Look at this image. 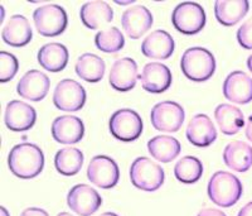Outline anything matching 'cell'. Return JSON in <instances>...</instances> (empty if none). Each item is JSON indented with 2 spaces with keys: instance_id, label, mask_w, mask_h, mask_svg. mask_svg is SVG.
Instances as JSON below:
<instances>
[{
  "instance_id": "obj_1",
  "label": "cell",
  "mask_w": 252,
  "mask_h": 216,
  "mask_svg": "<svg viewBox=\"0 0 252 216\" xmlns=\"http://www.w3.org/2000/svg\"><path fill=\"white\" fill-rule=\"evenodd\" d=\"M8 166L10 172L19 179H34L43 171V150L33 143L17 144L9 153Z\"/></svg>"
},
{
  "instance_id": "obj_2",
  "label": "cell",
  "mask_w": 252,
  "mask_h": 216,
  "mask_svg": "<svg viewBox=\"0 0 252 216\" xmlns=\"http://www.w3.org/2000/svg\"><path fill=\"white\" fill-rule=\"evenodd\" d=\"M207 192L213 204L220 208H231L241 199L244 187L235 175L226 171H217L209 180Z\"/></svg>"
},
{
  "instance_id": "obj_3",
  "label": "cell",
  "mask_w": 252,
  "mask_h": 216,
  "mask_svg": "<svg viewBox=\"0 0 252 216\" xmlns=\"http://www.w3.org/2000/svg\"><path fill=\"white\" fill-rule=\"evenodd\" d=\"M181 67L187 78L194 82H204L215 73L216 58L207 48L190 47L182 55Z\"/></svg>"
},
{
  "instance_id": "obj_4",
  "label": "cell",
  "mask_w": 252,
  "mask_h": 216,
  "mask_svg": "<svg viewBox=\"0 0 252 216\" xmlns=\"http://www.w3.org/2000/svg\"><path fill=\"white\" fill-rule=\"evenodd\" d=\"M130 180L139 190L154 192L163 186L165 172L160 164L148 157H138L130 167Z\"/></svg>"
},
{
  "instance_id": "obj_5",
  "label": "cell",
  "mask_w": 252,
  "mask_h": 216,
  "mask_svg": "<svg viewBox=\"0 0 252 216\" xmlns=\"http://www.w3.org/2000/svg\"><path fill=\"white\" fill-rule=\"evenodd\" d=\"M172 23L178 32L183 35H197L206 26V12L201 4L184 1L173 10Z\"/></svg>"
},
{
  "instance_id": "obj_6",
  "label": "cell",
  "mask_w": 252,
  "mask_h": 216,
  "mask_svg": "<svg viewBox=\"0 0 252 216\" xmlns=\"http://www.w3.org/2000/svg\"><path fill=\"white\" fill-rule=\"evenodd\" d=\"M33 20L38 33L44 37H56L62 35L68 23L66 10L57 4H47L35 9L33 13Z\"/></svg>"
},
{
  "instance_id": "obj_7",
  "label": "cell",
  "mask_w": 252,
  "mask_h": 216,
  "mask_svg": "<svg viewBox=\"0 0 252 216\" xmlns=\"http://www.w3.org/2000/svg\"><path fill=\"white\" fill-rule=\"evenodd\" d=\"M112 136L121 142H134L143 133V119L132 109H119L110 118Z\"/></svg>"
},
{
  "instance_id": "obj_8",
  "label": "cell",
  "mask_w": 252,
  "mask_h": 216,
  "mask_svg": "<svg viewBox=\"0 0 252 216\" xmlns=\"http://www.w3.org/2000/svg\"><path fill=\"white\" fill-rule=\"evenodd\" d=\"M186 118L183 107L175 101H161L154 105L150 112L153 127L159 132L175 133L181 129Z\"/></svg>"
},
{
  "instance_id": "obj_9",
  "label": "cell",
  "mask_w": 252,
  "mask_h": 216,
  "mask_svg": "<svg viewBox=\"0 0 252 216\" xmlns=\"http://www.w3.org/2000/svg\"><path fill=\"white\" fill-rule=\"evenodd\" d=\"M86 103V91L72 78L60 81L53 92V104L62 111H78Z\"/></svg>"
},
{
  "instance_id": "obj_10",
  "label": "cell",
  "mask_w": 252,
  "mask_h": 216,
  "mask_svg": "<svg viewBox=\"0 0 252 216\" xmlns=\"http://www.w3.org/2000/svg\"><path fill=\"white\" fill-rule=\"evenodd\" d=\"M90 182L97 187L109 190L118 184L120 170L118 163L109 156H96L91 159L87 167Z\"/></svg>"
},
{
  "instance_id": "obj_11",
  "label": "cell",
  "mask_w": 252,
  "mask_h": 216,
  "mask_svg": "<svg viewBox=\"0 0 252 216\" xmlns=\"http://www.w3.org/2000/svg\"><path fill=\"white\" fill-rule=\"evenodd\" d=\"M67 205L77 215L91 216L102 205V197L89 184H76L67 195Z\"/></svg>"
},
{
  "instance_id": "obj_12",
  "label": "cell",
  "mask_w": 252,
  "mask_h": 216,
  "mask_svg": "<svg viewBox=\"0 0 252 216\" xmlns=\"http://www.w3.org/2000/svg\"><path fill=\"white\" fill-rule=\"evenodd\" d=\"M139 77L136 62L130 57H123L112 64L109 82L116 91L126 92L134 89Z\"/></svg>"
},
{
  "instance_id": "obj_13",
  "label": "cell",
  "mask_w": 252,
  "mask_h": 216,
  "mask_svg": "<svg viewBox=\"0 0 252 216\" xmlns=\"http://www.w3.org/2000/svg\"><path fill=\"white\" fill-rule=\"evenodd\" d=\"M51 81L44 72L39 70H29L20 78L17 85L18 95L29 101H40L47 96Z\"/></svg>"
},
{
  "instance_id": "obj_14",
  "label": "cell",
  "mask_w": 252,
  "mask_h": 216,
  "mask_svg": "<svg viewBox=\"0 0 252 216\" xmlns=\"http://www.w3.org/2000/svg\"><path fill=\"white\" fill-rule=\"evenodd\" d=\"M37 112L33 107L20 100H12L4 112L5 125L12 132H26L35 123Z\"/></svg>"
},
{
  "instance_id": "obj_15",
  "label": "cell",
  "mask_w": 252,
  "mask_h": 216,
  "mask_svg": "<svg viewBox=\"0 0 252 216\" xmlns=\"http://www.w3.org/2000/svg\"><path fill=\"white\" fill-rule=\"evenodd\" d=\"M141 86L152 94H161L172 85L173 76L169 67L160 62H149L144 66L140 75Z\"/></svg>"
},
{
  "instance_id": "obj_16",
  "label": "cell",
  "mask_w": 252,
  "mask_h": 216,
  "mask_svg": "<svg viewBox=\"0 0 252 216\" xmlns=\"http://www.w3.org/2000/svg\"><path fill=\"white\" fill-rule=\"evenodd\" d=\"M153 14L149 9L143 5H135L126 9L121 17L124 31L131 39H138L145 35L153 26Z\"/></svg>"
},
{
  "instance_id": "obj_17",
  "label": "cell",
  "mask_w": 252,
  "mask_h": 216,
  "mask_svg": "<svg viewBox=\"0 0 252 216\" xmlns=\"http://www.w3.org/2000/svg\"><path fill=\"white\" fill-rule=\"evenodd\" d=\"M223 95L235 104H249L252 101V78L244 71H233L223 82Z\"/></svg>"
},
{
  "instance_id": "obj_18",
  "label": "cell",
  "mask_w": 252,
  "mask_h": 216,
  "mask_svg": "<svg viewBox=\"0 0 252 216\" xmlns=\"http://www.w3.org/2000/svg\"><path fill=\"white\" fill-rule=\"evenodd\" d=\"M85 136V125L78 116L61 115L52 123V137L62 144H76Z\"/></svg>"
},
{
  "instance_id": "obj_19",
  "label": "cell",
  "mask_w": 252,
  "mask_h": 216,
  "mask_svg": "<svg viewBox=\"0 0 252 216\" xmlns=\"http://www.w3.org/2000/svg\"><path fill=\"white\" fill-rule=\"evenodd\" d=\"M187 138L195 147H208L217 139V129L206 114L193 116L187 127Z\"/></svg>"
},
{
  "instance_id": "obj_20",
  "label": "cell",
  "mask_w": 252,
  "mask_h": 216,
  "mask_svg": "<svg viewBox=\"0 0 252 216\" xmlns=\"http://www.w3.org/2000/svg\"><path fill=\"white\" fill-rule=\"evenodd\" d=\"M174 39L163 29H157L150 33L141 43V52L144 56L154 60H166L174 52Z\"/></svg>"
},
{
  "instance_id": "obj_21",
  "label": "cell",
  "mask_w": 252,
  "mask_h": 216,
  "mask_svg": "<svg viewBox=\"0 0 252 216\" xmlns=\"http://www.w3.org/2000/svg\"><path fill=\"white\" fill-rule=\"evenodd\" d=\"M1 38L6 44L12 47L27 46L33 38V31L29 20L20 14L10 17L8 23L4 26Z\"/></svg>"
},
{
  "instance_id": "obj_22",
  "label": "cell",
  "mask_w": 252,
  "mask_h": 216,
  "mask_svg": "<svg viewBox=\"0 0 252 216\" xmlns=\"http://www.w3.org/2000/svg\"><path fill=\"white\" fill-rule=\"evenodd\" d=\"M80 18L87 28L98 29L111 23V20L114 19V10L106 1L94 0L87 1L81 6Z\"/></svg>"
},
{
  "instance_id": "obj_23",
  "label": "cell",
  "mask_w": 252,
  "mask_h": 216,
  "mask_svg": "<svg viewBox=\"0 0 252 216\" xmlns=\"http://www.w3.org/2000/svg\"><path fill=\"white\" fill-rule=\"evenodd\" d=\"M223 161L232 171L247 172L252 166V147L246 142H231L223 150Z\"/></svg>"
},
{
  "instance_id": "obj_24",
  "label": "cell",
  "mask_w": 252,
  "mask_h": 216,
  "mask_svg": "<svg viewBox=\"0 0 252 216\" xmlns=\"http://www.w3.org/2000/svg\"><path fill=\"white\" fill-rule=\"evenodd\" d=\"M68 49L64 44L52 42L38 51V62L49 72H61L68 64Z\"/></svg>"
},
{
  "instance_id": "obj_25",
  "label": "cell",
  "mask_w": 252,
  "mask_h": 216,
  "mask_svg": "<svg viewBox=\"0 0 252 216\" xmlns=\"http://www.w3.org/2000/svg\"><path fill=\"white\" fill-rule=\"evenodd\" d=\"M249 8L247 0H217L215 3L216 19L222 26L232 27L247 14Z\"/></svg>"
},
{
  "instance_id": "obj_26",
  "label": "cell",
  "mask_w": 252,
  "mask_h": 216,
  "mask_svg": "<svg viewBox=\"0 0 252 216\" xmlns=\"http://www.w3.org/2000/svg\"><path fill=\"white\" fill-rule=\"evenodd\" d=\"M215 119L220 132L226 136L237 134L245 125L244 114L237 107L231 104H220L215 109Z\"/></svg>"
},
{
  "instance_id": "obj_27",
  "label": "cell",
  "mask_w": 252,
  "mask_h": 216,
  "mask_svg": "<svg viewBox=\"0 0 252 216\" xmlns=\"http://www.w3.org/2000/svg\"><path fill=\"white\" fill-rule=\"evenodd\" d=\"M106 65L100 56L94 53H83L76 61L75 71L80 78L87 82L96 84L105 76Z\"/></svg>"
},
{
  "instance_id": "obj_28",
  "label": "cell",
  "mask_w": 252,
  "mask_h": 216,
  "mask_svg": "<svg viewBox=\"0 0 252 216\" xmlns=\"http://www.w3.org/2000/svg\"><path fill=\"white\" fill-rule=\"evenodd\" d=\"M148 150L157 161L169 163L179 156L182 145L178 139L170 136H157L148 142Z\"/></svg>"
},
{
  "instance_id": "obj_29",
  "label": "cell",
  "mask_w": 252,
  "mask_h": 216,
  "mask_svg": "<svg viewBox=\"0 0 252 216\" xmlns=\"http://www.w3.org/2000/svg\"><path fill=\"white\" fill-rule=\"evenodd\" d=\"M83 164V153L78 148L66 147L58 150L55 157L56 170L63 176H75Z\"/></svg>"
},
{
  "instance_id": "obj_30",
  "label": "cell",
  "mask_w": 252,
  "mask_h": 216,
  "mask_svg": "<svg viewBox=\"0 0 252 216\" xmlns=\"http://www.w3.org/2000/svg\"><path fill=\"white\" fill-rule=\"evenodd\" d=\"M203 175V164L197 157L186 156L177 162L174 167V176L182 183H195Z\"/></svg>"
},
{
  "instance_id": "obj_31",
  "label": "cell",
  "mask_w": 252,
  "mask_h": 216,
  "mask_svg": "<svg viewBox=\"0 0 252 216\" xmlns=\"http://www.w3.org/2000/svg\"><path fill=\"white\" fill-rule=\"evenodd\" d=\"M94 44L102 52L116 53L125 46V38L118 27H110L94 36Z\"/></svg>"
},
{
  "instance_id": "obj_32",
  "label": "cell",
  "mask_w": 252,
  "mask_h": 216,
  "mask_svg": "<svg viewBox=\"0 0 252 216\" xmlns=\"http://www.w3.org/2000/svg\"><path fill=\"white\" fill-rule=\"evenodd\" d=\"M19 62L12 53L1 51L0 52V81L8 82L17 75Z\"/></svg>"
},
{
  "instance_id": "obj_33",
  "label": "cell",
  "mask_w": 252,
  "mask_h": 216,
  "mask_svg": "<svg viewBox=\"0 0 252 216\" xmlns=\"http://www.w3.org/2000/svg\"><path fill=\"white\" fill-rule=\"evenodd\" d=\"M237 40L245 49H252V18L246 20L237 31Z\"/></svg>"
},
{
  "instance_id": "obj_34",
  "label": "cell",
  "mask_w": 252,
  "mask_h": 216,
  "mask_svg": "<svg viewBox=\"0 0 252 216\" xmlns=\"http://www.w3.org/2000/svg\"><path fill=\"white\" fill-rule=\"evenodd\" d=\"M20 216H49V214L40 208H28L23 210Z\"/></svg>"
},
{
  "instance_id": "obj_35",
  "label": "cell",
  "mask_w": 252,
  "mask_h": 216,
  "mask_svg": "<svg viewBox=\"0 0 252 216\" xmlns=\"http://www.w3.org/2000/svg\"><path fill=\"white\" fill-rule=\"evenodd\" d=\"M197 216H227L222 210L218 209H203L198 213Z\"/></svg>"
},
{
  "instance_id": "obj_36",
  "label": "cell",
  "mask_w": 252,
  "mask_h": 216,
  "mask_svg": "<svg viewBox=\"0 0 252 216\" xmlns=\"http://www.w3.org/2000/svg\"><path fill=\"white\" fill-rule=\"evenodd\" d=\"M237 216H252V201L246 204L244 208L241 209Z\"/></svg>"
},
{
  "instance_id": "obj_37",
  "label": "cell",
  "mask_w": 252,
  "mask_h": 216,
  "mask_svg": "<svg viewBox=\"0 0 252 216\" xmlns=\"http://www.w3.org/2000/svg\"><path fill=\"white\" fill-rule=\"evenodd\" d=\"M245 133H246L247 139H249L250 142H252V114H251V115H250L249 120H247L246 130H245Z\"/></svg>"
},
{
  "instance_id": "obj_38",
  "label": "cell",
  "mask_w": 252,
  "mask_h": 216,
  "mask_svg": "<svg viewBox=\"0 0 252 216\" xmlns=\"http://www.w3.org/2000/svg\"><path fill=\"white\" fill-rule=\"evenodd\" d=\"M135 0H129V1H119V0H115V3L119 4V5H127V4H132Z\"/></svg>"
},
{
  "instance_id": "obj_39",
  "label": "cell",
  "mask_w": 252,
  "mask_h": 216,
  "mask_svg": "<svg viewBox=\"0 0 252 216\" xmlns=\"http://www.w3.org/2000/svg\"><path fill=\"white\" fill-rule=\"evenodd\" d=\"M247 67H249V70L251 71V73H252V55L247 58Z\"/></svg>"
},
{
  "instance_id": "obj_40",
  "label": "cell",
  "mask_w": 252,
  "mask_h": 216,
  "mask_svg": "<svg viewBox=\"0 0 252 216\" xmlns=\"http://www.w3.org/2000/svg\"><path fill=\"white\" fill-rule=\"evenodd\" d=\"M100 216H119V215H118V214L111 213V211H107V213H103V214H101Z\"/></svg>"
},
{
  "instance_id": "obj_41",
  "label": "cell",
  "mask_w": 252,
  "mask_h": 216,
  "mask_svg": "<svg viewBox=\"0 0 252 216\" xmlns=\"http://www.w3.org/2000/svg\"><path fill=\"white\" fill-rule=\"evenodd\" d=\"M0 211H1V216H10V215H9L8 210H6L5 208H1V209H0Z\"/></svg>"
},
{
  "instance_id": "obj_42",
  "label": "cell",
  "mask_w": 252,
  "mask_h": 216,
  "mask_svg": "<svg viewBox=\"0 0 252 216\" xmlns=\"http://www.w3.org/2000/svg\"><path fill=\"white\" fill-rule=\"evenodd\" d=\"M57 216H73V215H71V214H69V213H64V211H63V213L58 214Z\"/></svg>"
}]
</instances>
